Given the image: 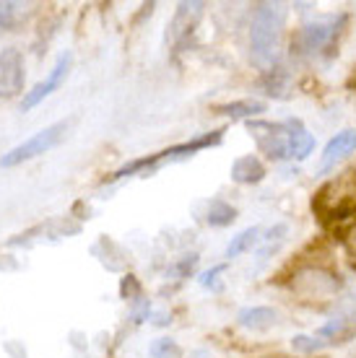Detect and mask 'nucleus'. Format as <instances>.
I'll return each instance as SVG.
<instances>
[{
    "label": "nucleus",
    "mask_w": 356,
    "mask_h": 358,
    "mask_svg": "<svg viewBox=\"0 0 356 358\" xmlns=\"http://www.w3.org/2000/svg\"><path fill=\"white\" fill-rule=\"evenodd\" d=\"M286 6L281 3H258L249 21V57L260 68L276 60L278 45L286 27Z\"/></svg>",
    "instance_id": "nucleus-1"
},
{
    "label": "nucleus",
    "mask_w": 356,
    "mask_h": 358,
    "mask_svg": "<svg viewBox=\"0 0 356 358\" xmlns=\"http://www.w3.org/2000/svg\"><path fill=\"white\" fill-rule=\"evenodd\" d=\"M312 210L325 226H338L356 215V169L325 182L312 197Z\"/></svg>",
    "instance_id": "nucleus-2"
},
{
    "label": "nucleus",
    "mask_w": 356,
    "mask_h": 358,
    "mask_svg": "<svg viewBox=\"0 0 356 358\" xmlns=\"http://www.w3.org/2000/svg\"><path fill=\"white\" fill-rule=\"evenodd\" d=\"M289 291L310 306L333 304L343 291V278L325 265H302L289 278Z\"/></svg>",
    "instance_id": "nucleus-3"
},
{
    "label": "nucleus",
    "mask_w": 356,
    "mask_h": 358,
    "mask_svg": "<svg viewBox=\"0 0 356 358\" xmlns=\"http://www.w3.org/2000/svg\"><path fill=\"white\" fill-rule=\"evenodd\" d=\"M224 127L219 130H211V133L196 135L193 141H185V143L170 145L159 153H151V156H143V159H135V162L125 164L112 174V179H125V177H135V174H151L161 166V164H172V162H185L190 156L205 151V148H214V145H221L224 141Z\"/></svg>",
    "instance_id": "nucleus-4"
},
{
    "label": "nucleus",
    "mask_w": 356,
    "mask_h": 358,
    "mask_svg": "<svg viewBox=\"0 0 356 358\" xmlns=\"http://www.w3.org/2000/svg\"><path fill=\"white\" fill-rule=\"evenodd\" d=\"M65 130H68V122H65V120L47 125L45 130H39V133H34L32 138H27L24 143H18L16 148H11L8 153H3V156H0V169H11V166H18V164L32 162L36 156L53 151L55 145L62 141Z\"/></svg>",
    "instance_id": "nucleus-5"
},
{
    "label": "nucleus",
    "mask_w": 356,
    "mask_h": 358,
    "mask_svg": "<svg viewBox=\"0 0 356 358\" xmlns=\"http://www.w3.org/2000/svg\"><path fill=\"white\" fill-rule=\"evenodd\" d=\"M343 21V16L338 18ZM338 21L336 18H322V21H310V24H304L299 31H296L294 42H292V50L296 55H302V57H310V55H317L320 50L336 39L338 34Z\"/></svg>",
    "instance_id": "nucleus-6"
},
{
    "label": "nucleus",
    "mask_w": 356,
    "mask_h": 358,
    "mask_svg": "<svg viewBox=\"0 0 356 358\" xmlns=\"http://www.w3.org/2000/svg\"><path fill=\"white\" fill-rule=\"evenodd\" d=\"M249 135L258 141L260 153H266L271 162H286L289 156V138L284 122H266V120H249Z\"/></svg>",
    "instance_id": "nucleus-7"
},
{
    "label": "nucleus",
    "mask_w": 356,
    "mask_h": 358,
    "mask_svg": "<svg viewBox=\"0 0 356 358\" xmlns=\"http://www.w3.org/2000/svg\"><path fill=\"white\" fill-rule=\"evenodd\" d=\"M73 65V52L71 50H65V52L57 55V60H55L53 71L47 73L45 81H39L32 91H24V99H21V109L24 112H29V109H34L36 104H42L53 91L60 89V83L65 81V76H68V71H71Z\"/></svg>",
    "instance_id": "nucleus-8"
},
{
    "label": "nucleus",
    "mask_w": 356,
    "mask_h": 358,
    "mask_svg": "<svg viewBox=\"0 0 356 358\" xmlns=\"http://www.w3.org/2000/svg\"><path fill=\"white\" fill-rule=\"evenodd\" d=\"M24 91V55L16 47L0 52V96H16Z\"/></svg>",
    "instance_id": "nucleus-9"
},
{
    "label": "nucleus",
    "mask_w": 356,
    "mask_h": 358,
    "mask_svg": "<svg viewBox=\"0 0 356 358\" xmlns=\"http://www.w3.org/2000/svg\"><path fill=\"white\" fill-rule=\"evenodd\" d=\"M354 151H356V130L354 127H346V130L336 133L328 143H325V148H322L320 164H317V174H328V171H333Z\"/></svg>",
    "instance_id": "nucleus-10"
},
{
    "label": "nucleus",
    "mask_w": 356,
    "mask_h": 358,
    "mask_svg": "<svg viewBox=\"0 0 356 358\" xmlns=\"http://www.w3.org/2000/svg\"><path fill=\"white\" fill-rule=\"evenodd\" d=\"M286 138H289V156L296 162H307L315 151V135L304 127V122L299 117H289L284 120Z\"/></svg>",
    "instance_id": "nucleus-11"
},
{
    "label": "nucleus",
    "mask_w": 356,
    "mask_h": 358,
    "mask_svg": "<svg viewBox=\"0 0 356 358\" xmlns=\"http://www.w3.org/2000/svg\"><path fill=\"white\" fill-rule=\"evenodd\" d=\"M266 174H268L266 164L255 153H245L240 159H234L232 169H229V177L237 185H260L266 179Z\"/></svg>",
    "instance_id": "nucleus-12"
},
{
    "label": "nucleus",
    "mask_w": 356,
    "mask_h": 358,
    "mask_svg": "<svg viewBox=\"0 0 356 358\" xmlns=\"http://www.w3.org/2000/svg\"><path fill=\"white\" fill-rule=\"evenodd\" d=\"M203 3H179L174 16H172L170 24V39L172 42H179L182 36H187L190 31H196L198 21L203 16Z\"/></svg>",
    "instance_id": "nucleus-13"
},
{
    "label": "nucleus",
    "mask_w": 356,
    "mask_h": 358,
    "mask_svg": "<svg viewBox=\"0 0 356 358\" xmlns=\"http://www.w3.org/2000/svg\"><path fill=\"white\" fill-rule=\"evenodd\" d=\"M237 324L252 332H266L278 324V312L271 306H245L237 314Z\"/></svg>",
    "instance_id": "nucleus-14"
},
{
    "label": "nucleus",
    "mask_w": 356,
    "mask_h": 358,
    "mask_svg": "<svg viewBox=\"0 0 356 358\" xmlns=\"http://www.w3.org/2000/svg\"><path fill=\"white\" fill-rule=\"evenodd\" d=\"M268 109L266 101L260 99H240V101H229V104H219L214 107L216 115L232 117V120H252V117H260Z\"/></svg>",
    "instance_id": "nucleus-15"
},
{
    "label": "nucleus",
    "mask_w": 356,
    "mask_h": 358,
    "mask_svg": "<svg viewBox=\"0 0 356 358\" xmlns=\"http://www.w3.org/2000/svg\"><path fill=\"white\" fill-rule=\"evenodd\" d=\"M263 229L260 226H249L245 231H240L237 236H232V242L226 244V252H224V257L226 260H234V257H240V255H247L252 247H258L263 242Z\"/></svg>",
    "instance_id": "nucleus-16"
},
{
    "label": "nucleus",
    "mask_w": 356,
    "mask_h": 358,
    "mask_svg": "<svg viewBox=\"0 0 356 358\" xmlns=\"http://www.w3.org/2000/svg\"><path fill=\"white\" fill-rule=\"evenodd\" d=\"M205 221H208V226H214V229H226V226H232L237 221V208L232 203L221 200V197H216V200L208 203Z\"/></svg>",
    "instance_id": "nucleus-17"
},
{
    "label": "nucleus",
    "mask_w": 356,
    "mask_h": 358,
    "mask_svg": "<svg viewBox=\"0 0 356 358\" xmlns=\"http://www.w3.org/2000/svg\"><path fill=\"white\" fill-rule=\"evenodd\" d=\"M149 356L151 358H179L182 356V348H179L177 341H172V338H156V341L149 345Z\"/></svg>",
    "instance_id": "nucleus-18"
},
{
    "label": "nucleus",
    "mask_w": 356,
    "mask_h": 358,
    "mask_svg": "<svg viewBox=\"0 0 356 358\" xmlns=\"http://www.w3.org/2000/svg\"><path fill=\"white\" fill-rule=\"evenodd\" d=\"M21 3H13V0H6L0 3V31H11V29L18 24V16H21Z\"/></svg>",
    "instance_id": "nucleus-19"
},
{
    "label": "nucleus",
    "mask_w": 356,
    "mask_h": 358,
    "mask_svg": "<svg viewBox=\"0 0 356 358\" xmlns=\"http://www.w3.org/2000/svg\"><path fill=\"white\" fill-rule=\"evenodd\" d=\"M292 348L296 353H317V350L328 348V341H322V338H315V335H294L292 338Z\"/></svg>",
    "instance_id": "nucleus-20"
},
{
    "label": "nucleus",
    "mask_w": 356,
    "mask_h": 358,
    "mask_svg": "<svg viewBox=\"0 0 356 358\" xmlns=\"http://www.w3.org/2000/svg\"><path fill=\"white\" fill-rule=\"evenodd\" d=\"M120 296H123L125 301H130V304H135L138 299H143L141 296V283L135 280V275H125L123 283H120Z\"/></svg>",
    "instance_id": "nucleus-21"
},
{
    "label": "nucleus",
    "mask_w": 356,
    "mask_h": 358,
    "mask_svg": "<svg viewBox=\"0 0 356 358\" xmlns=\"http://www.w3.org/2000/svg\"><path fill=\"white\" fill-rule=\"evenodd\" d=\"M221 273H226V262H221V265H214L211 270H205V273H200V278H198V283L203 288H221L219 286V275Z\"/></svg>",
    "instance_id": "nucleus-22"
},
{
    "label": "nucleus",
    "mask_w": 356,
    "mask_h": 358,
    "mask_svg": "<svg viewBox=\"0 0 356 358\" xmlns=\"http://www.w3.org/2000/svg\"><path fill=\"white\" fill-rule=\"evenodd\" d=\"M198 265V252H190V255H185V257H179L177 262H174V268H172V273L177 278H187L193 270H196Z\"/></svg>",
    "instance_id": "nucleus-23"
},
{
    "label": "nucleus",
    "mask_w": 356,
    "mask_h": 358,
    "mask_svg": "<svg viewBox=\"0 0 356 358\" xmlns=\"http://www.w3.org/2000/svg\"><path fill=\"white\" fill-rule=\"evenodd\" d=\"M149 314H151V304H149V299H138L133 304V322L141 324L149 320Z\"/></svg>",
    "instance_id": "nucleus-24"
},
{
    "label": "nucleus",
    "mask_w": 356,
    "mask_h": 358,
    "mask_svg": "<svg viewBox=\"0 0 356 358\" xmlns=\"http://www.w3.org/2000/svg\"><path fill=\"white\" fill-rule=\"evenodd\" d=\"M286 231H289V226H286V224H276L273 229H268V231H266V236H263V242L271 244L273 239H276V242H281V239L286 236Z\"/></svg>",
    "instance_id": "nucleus-25"
}]
</instances>
